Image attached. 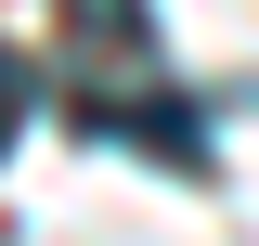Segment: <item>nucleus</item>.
I'll use <instances>...</instances> for the list:
<instances>
[{"mask_svg":"<svg viewBox=\"0 0 259 246\" xmlns=\"http://www.w3.org/2000/svg\"><path fill=\"white\" fill-rule=\"evenodd\" d=\"M78 130H117V143H143V155H168L182 182H207V130H194V104H78Z\"/></svg>","mask_w":259,"mask_h":246,"instance_id":"1","label":"nucleus"},{"mask_svg":"<svg viewBox=\"0 0 259 246\" xmlns=\"http://www.w3.org/2000/svg\"><path fill=\"white\" fill-rule=\"evenodd\" d=\"M52 13H65V39H91V52L156 65V13H143V0H52Z\"/></svg>","mask_w":259,"mask_h":246,"instance_id":"2","label":"nucleus"}]
</instances>
